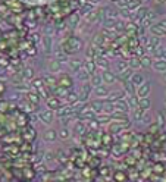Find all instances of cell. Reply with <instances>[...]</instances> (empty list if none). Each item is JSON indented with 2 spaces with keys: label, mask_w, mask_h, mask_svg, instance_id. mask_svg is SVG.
<instances>
[{
  "label": "cell",
  "mask_w": 166,
  "mask_h": 182,
  "mask_svg": "<svg viewBox=\"0 0 166 182\" xmlns=\"http://www.w3.org/2000/svg\"><path fill=\"white\" fill-rule=\"evenodd\" d=\"M32 87L41 90L43 88V79H34V81H32Z\"/></svg>",
  "instance_id": "cell-35"
},
{
  "label": "cell",
  "mask_w": 166,
  "mask_h": 182,
  "mask_svg": "<svg viewBox=\"0 0 166 182\" xmlns=\"http://www.w3.org/2000/svg\"><path fill=\"white\" fill-rule=\"evenodd\" d=\"M68 65H69V68L72 69L74 72L77 73V72H79L81 69L84 68V63H83V60H78V59H74V60H69L68 62Z\"/></svg>",
  "instance_id": "cell-10"
},
{
  "label": "cell",
  "mask_w": 166,
  "mask_h": 182,
  "mask_svg": "<svg viewBox=\"0 0 166 182\" xmlns=\"http://www.w3.org/2000/svg\"><path fill=\"white\" fill-rule=\"evenodd\" d=\"M90 84H91V87H93V88H97V87H102V85H103V78H102V75H97V73H96V75H93V77H91V79H90Z\"/></svg>",
  "instance_id": "cell-16"
},
{
  "label": "cell",
  "mask_w": 166,
  "mask_h": 182,
  "mask_svg": "<svg viewBox=\"0 0 166 182\" xmlns=\"http://www.w3.org/2000/svg\"><path fill=\"white\" fill-rule=\"evenodd\" d=\"M103 113H109V114L115 113V106H113V103H112V101H109V100H106V101H104Z\"/></svg>",
  "instance_id": "cell-26"
},
{
  "label": "cell",
  "mask_w": 166,
  "mask_h": 182,
  "mask_svg": "<svg viewBox=\"0 0 166 182\" xmlns=\"http://www.w3.org/2000/svg\"><path fill=\"white\" fill-rule=\"evenodd\" d=\"M116 68H118V72L122 73V72H125L126 69H130V63L125 62V60H121V62L116 63Z\"/></svg>",
  "instance_id": "cell-27"
},
{
  "label": "cell",
  "mask_w": 166,
  "mask_h": 182,
  "mask_svg": "<svg viewBox=\"0 0 166 182\" xmlns=\"http://www.w3.org/2000/svg\"><path fill=\"white\" fill-rule=\"evenodd\" d=\"M144 78H143V75L141 73H134L132 75V78H131V84L132 85H137V87H140L141 84H144Z\"/></svg>",
  "instance_id": "cell-22"
},
{
  "label": "cell",
  "mask_w": 166,
  "mask_h": 182,
  "mask_svg": "<svg viewBox=\"0 0 166 182\" xmlns=\"http://www.w3.org/2000/svg\"><path fill=\"white\" fill-rule=\"evenodd\" d=\"M118 19H113V18H107V16H106V18H104L103 19V26L104 28H115V26L118 25Z\"/></svg>",
  "instance_id": "cell-23"
},
{
  "label": "cell",
  "mask_w": 166,
  "mask_h": 182,
  "mask_svg": "<svg viewBox=\"0 0 166 182\" xmlns=\"http://www.w3.org/2000/svg\"><path fill=\"white\" fill-rule=\"evenodd\" d=\"M28 99L31 100L32 103H38V97H37L36 94H32V93H30V94H28Z\"/></svg>",
  "instance_id": "cell-36"
},
{
  "label": "cell",
  "mask_w": 166,
  "mask_h": 182,
  "mask_svg": "<svg viewBox=\"0 0 166 182\" xmlns=\"http://www.w3.org/2000/svg\"><path fill=\"white\" fill-rule=\"evenodd\" d=\"M49 68H50V72H60L62 71V63L56 60V59H53L49 63Z\"/></svg>",
  "instance_id": "cell-19"
},
{
  "label": "cell",
  "mask_w": 166,
  "mask_h": 182,
  "mask_svg": "<svg viewBox=\"0 0 166 182\" xmlns=\"http://www.w3.org/2000/svg\"><path fill=\"white\" fill-rule=\"evenodd\" d=\"M47 106H49V109H52V110H59L62 106H60V100L56 99V97H52V99H49L47 100Z\"/></svg>",
  "instance_id": "cell-15"
},
{
  "label": "cell",
  "mask_w": 166,
  "mask_h": 182,
  "mask_svg": "<svg viewBox=\"0 0 166 182\" xmlns=\"http://www.w3.org/2000/svg\"><path fill=\"white\" fill-rule=\"evenodd\" d=\"M77 79H78V81H81V82H90L91 75H90V72L87 71V69L83 68L79 72H77Z\"/></svg>",
  "instance_id": "cell-8"
},
{
  "label": "cell",
  "mask_w": 166,
  "mask_h": 182,
  "mask_svg": "<svg viewBox=\"0 0 166 182\" xmlns=\"http://www.w3.org/2000/svg\"><path fill=\"white\" fill-rule=\"evenodd\" d=\"M96 65H97V69H102L103 72L104 71H109V63H107V60L104 57H97Z\"/></svg>",
  "instance_id": "cell-18"
},
{
  "label": "cell",
  "mask_w": 166,
  "mask_h": 182,
  "mask_svg": "<svg viewBox=\"0 0 166 182\" xmlns=\"http://www.w3.org/2000/svg\"><path fill=\"white\" fill-rule=\"evenodd\" d=\"M125 91L122 90V91H113V93L109 94V97H107V100L109 101H112V103H115V101H118V100H124L125 97Z\"/></svg>",
  "instance_id": "cell-11"
},
{
  "label": "cell",
  "mask_w": 166,
  "mask_h": 182,
  "mask_svg": "<svg viewBox=\"0 0 166 182\" xmlns=\"http://www.w3.org/2000/svg\"><path fill=\"white\" fill-rule=\"evenodd\" d=\"M157 122H159V126H160V128H163V126H165V116H163V113H162V112H159V113H157Z\"/></svg>",
  "instance_id": "cell-34"
},
{
  "label": "cell",
  "mask_w": 166,
  "mask_h": 182,
  "mask_svg": "<svg viewBox=\"0 0 166 182\" xmlns=\"http://www.w3.org/2000/svg\"><path fill=\"white\" fill-rule=\"evenodd\" d=\"M65 97H66V101L69 103V106H71V104H77L78 101H79V96H78L77 93H69V94H66Z\"/></svg>",
  "instance_id": "cell-24"
},
{
  "label": "cell",
  "mask_w": 166,
  "mask_h": 182,
  "mask_svg": "<svg viewBox=\"0 0 166 182\" xmlns=\"http://www.w3.org/2000/svg\"><path fill=\"white\" fill-rule=\"evenodd\" d=\"M57 135H59V134H57L56 131L50 128V129L44 131V134H43V140L46 141V142H53V141H56Z\"/></svg>",
  "instance_id": "cell-5"
},
{
  "label": "cell",
  "mask_w": 166,
  "mask_h": 182,
  "mask_svg": "<svg viewBox=\"0 0 166 182\" xmlns=\"http://www.w3.org/2000/svg\"><path fill=\"white\" fill-rule=\"evenodd\" d=\"M128 63H130V68L132 69V71H137V69L143 68V65H141V59H137V57H132Z\"/></svg>",
  "instance_id": "cell-25"
},
{
  "label": "cell",
  "mask_w": 166,
  "mask_h": 182,
  "mask_svg": "<svg viewBox=\"0 0 166 182\" xmlns=\"http://www.w3.org/2000/svg\"><path fill=\"white\" fill-rule=\"evenodd\" d=\"M43 50L46 53L52 52V37H49V35L43 37Z\"/></svg>",
  "instance_id": "cell-21"
},
{
  "label": "cell",
  "mask_w": 166,
  "mask_h": 182,
  "mask_svg": "<svg viewBox=\"0 0 166 182\" xmlns=\"http://www.w3.org/2000/svg\"><path fill=\"white\" fill-rule=\"evenodd\" d=\"M81 116H83V118H87V119H90V120H93L94 118H96V112H94L93 109L83 110V112H81Z\"/></svg>",
  "instance_id": "cell-29"
},
{
  "label": "cell",
  "mask_w": 166,
  "mask_h": 182,
  "mask_svg": "<svg viewBox=\"0 0 166 182\" xmlns=\"http://www.w3.org/2000/svg\"><path fill=\"white\" fill-rule=\"evenodd\" d=\"M57 114H59L60 118H71L74 114V107L69 106V104H68V106H62L60 109L57 110Z\"/></svg>",
  "instance_id": "cell-6"
},
{
  "label": "cell",
  "mask_w": 166,
  "mask_h": 182,
  "mask_svg": "<svg viewBox=\"0 0 166 182\" xmlns=\"http://www.w3.org/2000/svg\"><path fill=\"white\" fill-rule=\"evenodd\" d=\"M38 118H40V120H41L43 124L49 125V124H52V122H53L55 114H53V112L50 109H46V110H41V112L38 113Z\"/></svg>",
  "instance_id": "cell-2"
},
{
  "label": "cell",
  "mask_w": 166,
  "mask_h": 182,
  "mask_svg": "<svg viewBox=\"0 0 166 182\" xmlns=\"http://www.w3.org/2000/svg\"><path fill=\"white\" fill-rule=\"evenodd\" d=\"M74 129H75V132H77V134H83L84 129H85V125H84L81 120H78L77 124H75V126H74Z\"/></svg>",
  "instance_id": "cell-32"
},
{
  "label": "cell",
  "mask_w": 166,
  "mask_h": 182,
  "mask_svg": "<svg viewBox=\"0 0 166 182\" xmlns=\"http://www.w3.org/2000/svg\"><path fill=\"white\" fill-rule=\"evenodd\" d=\"M163 81H165V84H166V73H163Z\"/></svg>",
  "instance_id": "cell-40"
},
{
  "label": "cell",
  "mask_w": 166,
  "mask_h": 182,
  "mask_svg": "<svg viewBox=\"0 0 166 182\" xmlns=\"http://www.w3.org/2000/svg\"><path fill=\"white\" fill-rule=\"evenodd\" d=\"M150 91H151V84L149 81H145L144 84H141L140 87L137 88V97L138 99H147L150 96Z\"/></svg>",
  "instance_id": "cell-1"
},
{
  "label": "cell",
  "mask_w": 166,
  "mask_h": 182,
  "mask_svg": "<svg viewBox=\"0 0 166 182\" xmlns=\"http://www.w3.org/2000/svg\"><path fill=\"white\" fill-rule=\"evenodd\" d=\"M159 25H160L162 28H163V30H165V31H166V19H163V21H160V22H159Z\"/></svg>",
  "instance_id": "cell-39"
},
{
  "label": "cell",
  "mask_w": 166,
  "mask_h": 182,
  "mask_svg": "<svg viewBox=\"0 0 166 182\" xmlns=\"http://www.w3.org/2000/svg\"><path fill=\"white\" fill-rule=\"evenodd\" d=\"M141 65L144 68H149V66H153V62H151V57L150 56H143L141 57Z\"/></svg>",
  "instance_id": "cell-31"
},
{
  "label": "cell",
  "mask_w": 166,
  "mask_h": 182,
  "mask_svg": "<svg viewBox=\"0 0 166 182\" xmlns=\"http://www.w3.org/2000/svg\"><path fill=\"white\" fill-rule=\"evenodd\" d=\"M150 32L153 34V37H165L166 35V31L159 25V24H153V25L150 26Z\"/></svg>",
  "instance_id": "cell-9"
},
{
  "label": "cell",
  "mask_w": 166,
  "mask_h": 182,
  "mask_svg": "<svg viewBox=\"0 0 166 182\" xmlns=\"http://www.w3.org/2000/svg\"><path fill=\"white\" fill-rule=\"evenodd\" d=\"M103 106H104L103 100L97 99L96 101H93V103H91V107H90V109H93L96 113H97V112H99V113H102V112H103Z\"/></svg>",
  "instance_id": "cell-20"
},
{
  "label": "cell",
  "mask_w": 166,
  "mask_h": 182,
  "mask_svg": "<svg viewBox=\"0 0 166 182\" xmlns=\"http://www.w3.org/2000/svg\"><path fill=\"white\" fill-rule=\"evenodd\" d=\"M55 57H56V60H59L60 63H66V62H69V59H68V54L65 52H62L60 49H56L55 50Z\"/></svg>",
  "instance_id": "cell-13"
},
{
  "label": "cell",
  "mask_w": 166,
  "mask_h": 182,
  "mask_svg": "<svg viewBox=\"0 0 166 182\" xmlns=\"http://www.w3.org/2000/svg\"><path fill=\"white\" fill-rule=\"evenodd\" d=\"M93 94L97 97V99H106L109 97V90L106 88V85H102V87H97V88H93Z\"/></svg>",
  "instance_id": "cell-4"
},
{
  "label": "cell",
  "mask_w": 166,
  "mask_h": 182,
  "mask_svg": "<svg viewBox=\"0 0 166 182\" xmlns=\"http://www.w3.org/2000/svg\"><path fill=\"white\" fill-rule=\"evenodd\" d=\"M144 113H145V112H143V110H140L138 107H137V109L132 110V119H134V120H143Z\"/></svg>",
  "instance_id": "cell-28"
},
{
  "label": "cell",
  "mask_w": 166,
  "mask_h": 182,
  "mask_svg": "<svg viewBox=\"0 0 166 182\" xmlns=\"http://www.w3.org/2000/svg\"><path fill=\"white\" fill-rule=\"evenodd\" d=\"M102 78H103L104 84H115L116 79H118V77H116L113 72H110V71H104V72L102 73Z\"/></svg>",
  "instance_id": "cell-7"
},
{
  "label": "cell",
  "mask_w": 166,
  "mask_h": 182,
  "mask_svg": "<svg viewBox=\"0 0 166 182\" xmlns=\"http://www.w3.org/2000/svg\"><path fill=\"white\" fill-rule=\"evenodd\" d=\"M151 107V100L147 97V99H140L138 101V109L143 110V112H147V110Z\"/></svg>",
  "instance_id": "cell-17"
},
{
  "label": "cell",
  "mask_w": 166,
  "mask_h": 182,
  "mask_svg": "<svg viewBox=\"0 0 166 182\" xmlns=\"http://www.w3.org/2000/svg\"><path fill=\"white\" fill-rule=\"evenodd\" d=\"M22 78H24V79H32V78H34V71H32V68H25V69H24Z\"/></svg>",
  "instance_id": "cell-30"
},
{
  "label": "cell",
  "mask_w": 166,
  "mask_h": 182,
  "mask_svg": "<svg viewBox=\"0 0 166 182\" xmlns=\"http://www.w3.org/2000/svg\"><path fill=\"white\" fill-rule=\"evenodd\" d=\"M44 79H46V81H47V82H46L47 85H50V84H55V82H56L53 77H44Z\"/></svg>",
  "instance_id": "cell-37"
},
{
  "label": "cell",
  "mask_w": 166,
  "mask_h": 182,
  "mask_svg": "<svg viewBox=\"0 0 166 182\" xmlns=\"http://www.w3.org/2000/svg\"><path fill=\"white\" fill-rule=\"evenodd\" d=\"M84 68L88 71L91 77H93V75H96V71H97V65H96V62H94V60H91V59L85 60V65H84Z\"/></svg>",
  "instance_id": "cell-14"
},
{
  "label": "cell",
  "mask_w": 166,
  "mask_h": 182,
  "mask_svg": "<svg viewBox=\"0 0 166 182\" xmlns=\"http://www.w3.org/2000/svg\"><path fill=\"white\" fill-rule=\"evenodd\" d=\"M69 135H71V134H69V129H68V128H62L60 132H59V137H60L62 140H68Z\"/></svg>",
  "instance_id": "cell-33"
},
{
  "label": "cell",
  "mask_w": 166,
  "mask_h": 182,
  "mask_svg": "<svg viewBox=\"0 0 166 182\" xmlns=\"http://www.w3.org/2000/svg\"><path fill=\"white\" fill-rule=\"evenodd\" d=\"M153 69L159 73H166V62L165 60H154L153 62Z\"/></svg>",
  "instance_id": "cell-12"
},
{
  "label": "cell",
  "mask_w": 166,
  "mask_h": 182,
  "mask_svg": "<svg viewBox=\"0 0 166 182\" xmlns=\"http://www.w3.org/2000/svg\"><path fill=\"white\" fill-rule=\"evenodd\" d=\"M46 160H53V153L52 151H47L46 153Z\"/></svg>",
  "instance_id": "cell-38"
},
{
  "label": "cell",
  "mask_w": 166,
  "mask_h": 182,
  "mask_svg": "<svg viewBox=\"0 0 166 182\" xmlns=\"http://www.w3.org/2000/svg\"><path fill=\"white\" fill-rule=\"evenodd\" d=\"M115 106V112H121V113H126L128 110H130V104L126 100H118V101H115L113 103Z\"/></svg>",
  "instance_id": "cell-3"
}]
</instances>
